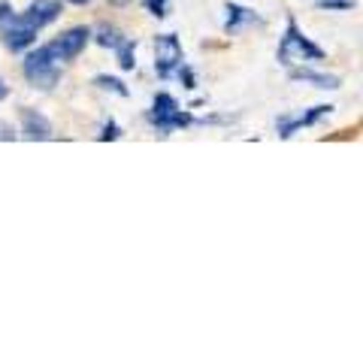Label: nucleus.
<instances>
[{
    "instance_id": "8",
    "label": "nucleus",
    "mask_w": 363,
    "mask_h": 363,
    "mask_svg": "<svg viewBox=\"0 0 363 363\" xmlns=\"http://www.w3.org/2000/svg\"><path fill=\"white\" fill-rule=\"evenodd\" d=\"M18 130H21V136H25L28 143H45V140H52L55 136L52 121L33 106H21L18 109Z\"/></svg>"
},
{
    "instance_id": "21",
    "label": "nucleus",
    "mask_w": 363,
    "mask_h": 363,
    "mask_svg": "<svg viewBox=\"0 0 363 363\" xmlns=\"http://www.w3.org/2000/svg\"><path fill=\"white\" fill-rule=\"evenodd\" d=\"M9 94V88H6V82H4V79H0V100H4Z\"/></svg>"
},
{
    "instance_id": "10",
    "label": "nucleus",
    "mask_w": 363,
    "mask_h": 363,
    "mask_svg": "<svg viewBox=\"0 0 363 363\" xmlns=\"http://www.w3.org/2000/svg\"><path fill=\"white\" fill-rule=\"evenodd\" d=\"M252 25H260V16L255 13V9H248L242 4H233V0H227L224 4V33H240L245 28H252Z\"/></svg>"
},
{
    "instance_id": "7",
    "label": "nucleus",
    "mask_w": 363,
    "mask_h": 363,
    "mask_svg": "<svg viewBox=\"0 0 363 363\" xmlns=\"http://www.w3.org/2000/svg\"><path fill=\"white\" fill-rule=\"evenodd\" d=\"M91 40H94V30H88V28H82V25H76V28L61 30L58 37L49 43V49L55 52V58H58L61 64H70V61H76L79 55L85 52V45H88Z\"/></svg>"
},
{
    "instance_id": "3",
    "label": "nucleus",
    "mask_w": 363,
    "mask_h": 363,
    "mask_svg": "<svg viewBox=\"0 0 363 363\" xmlns=\"http://www.w3.org/2000/svg\"><path fill=\"white\" fill-rule=\"evenodd\" d=\"M21 73H25L28 85L40 88V91H52L61 79V61L55 58V52L45 45H37V49L25 52V61H21Z\"/></svg>"
},
{
    "instance_id": "1",
    "label": "nucleus",
    "mask_w": 363,
    "mask_h": 363,
    "mask_svg": "<svg viewBox=\"0 0 363 363\" xmlns=\"http://www.w3.org/2000/svg\"><path fill=\"white\" fill-rule=\"evenodd\" d=\"M324 58H327V52H324L318 43H312L309 37H306L303 28L297 25V18L288 16L285 33H281L279 49H276V61H279L281 67H288V70H294V67L318 64V61H324Z\"/></svg>"
},
{
    "instance_id": "2",
    "label": "nucleus",
    "mask_w": 363,
    "mask_h": 363,
    "mask_svg": "<svg viewBox=\"0 0 363 363\" xmlns=\"http://www.w3.org/2000/svg\"><path fill=\"white\" fill-rule=\"evenodd\" d=\"M145 121L152 124V130L157 136H169L173 130H182V128H191V124H197V118L191 116L188 109H182L179 100L173 94H167V91H157V94H155L152 109L145 112Z\"/></svg>"
},
{
    "instance_id": "5",
    "label": "nucleus",
    "mask_w": 363,
    "mask_h": 363,
    "mask_svg": "<svg viewBox=\"0 0 363 363\" xmlns=\"http://www.w3.org/2000/svg\"><path fill=\"white\" fill-rule=\"evenodd\" d=\"M37 28H30L25 18H21V13H9L6 18H0V43H4V49L6 52H13V55H21V52H28L33 49V43H37Z\"/></svg>"
},
{
    "instance_id": "20",
    "label": "nucleus",
    "mask_w": 363,
    "mask_h": 363,
    "mask_svg": "<svg viewBox=\"0 0 363 363\" xmlns=\"http://www.w3.org/2000/svg\"><path fill=\"white\" fill-rule=\"evenodd\" d=\"M67 4H73V6H88V4H94V0H67Z\"/></svg>"
},
{
    "instance_id": "4",
    "label": "nucleus",
    "mask_w": 363,
    "mask_h": 363,
    "mask_svg": "<svg viewBox=\"0 0 363 363\" xmlns=\"http://www.w3.org/2000/svg\"><path fill=\"white\" fill-rule=\"evenodd\" d=\"M185 64V49L176 33H157L155 37V73L157 79H173L179 73V67Z\"/></svg>"
},
{
    "instance_id": "17",
    "label": "nucleus",
    "mask_w": 363,
    "mask_h": 363,
    "mask_svg": "<svg viewBox=\"0 0 363 363\" xmlns=\"http://www.w3.org/2000/svg\"><path fill=\"white\" fill-rule=\"evenodd\" d=\"M145 6V13L155 16V18H167L169 16V0H140Z\"/></svg>"
},
{
    "instance_id": "12",
    "label": "nucleus",
    "mask_w": 363,
    "mask_h": 363,
    "mask_svg": "<svg viewBox=\"0 0 363 363\" xmlns=\"http://www.w3.org/2000/svg\"><path fill=\"white\" fill-rule=\"evenodd\" d=\"M124 40H128V37H124V33H121L116 25H109V21H100V25L94 28V43L100 45V49L116 52Z\"/></svg>"
},
{
    "instance_id": "18",
    "label": "nucleus",
    "mask_w": 363,
    "mask_h": 363,
    "mask_svg": "<svg viewBox=\"0 0 363 363\" xmlns=\"http://www.w3.org/2000/svg\"><path fill=\"white\" fill-rule=\"evenodd\" d=\"M176 76H179V82H182V85H185L188 91H194V88H197V76H194V70H191V67H188V64H182Z\"/></svg>"
},
{
    "instance_id": "19",
    "label": "nucleus",
    "mask_w": 363,
    "mask_h": 363,
    "mask_svg": "<svg viewBox=\"0 0 363 363\" xmlns=\"http://www.w3.org/2000/svg\"><path fill=\"white\" fill-rule=\"evenodd\" d=\"M16 140V133H13V128H9L6 121H0V143H13Z\"/></svg>"
},
{
    "instance_id": "15",
    "label": "nucleus",
    "mask_w": 363,
    "mask_h": 363,
    "mask_svg": "<svg viewBox=\"0 0 363 363\" xmlns=\"http://www.w3.org/2000/svg\"><path fill=\"white\" fill-rule=\"evenodd\" d=\"M97 140H100V143H116V140H121L118 121H116V118H106L104 128H100V133H97Z\"/></svg>"
},
{
    "instance_id": "16",
    "label": "nucleus",
    "mask_w": 363,
    "mask_h": 363,
    "mask_svg": "<svg viewBox=\"0 0 363 363\" xmlns=\"http://www.w3.org/2000/svg\"><path fill=\"white\" fill-rule=\"evenodd\" d=\"M357 0H318V9H324V13H348V9H354Z\"/></svg>"
},
{
    "instance_id": "6",
    "label": "nucleus",
    "mask_w": 363,
    "mask_h": 363,
    "mask_svg": "<svg viewBox=\"0 0 363 363\" xmlns=\"http://www.w3.org/2000/svg\"><path fill=\"white\" fill-rule=\"evenodd\" d=\"M330 112H333L330 104H318V106H309V109L285 112V116L276 118V133H279V140H294V136H297L300 130L321 124L327 116H330Z\"/></svg>"
},
{
    "instance_id": "9",
    "label": "nucleus",
    "mask_w": 363,
    "mask_h": 363,
    "mask_svg": "<svg viewBox=\"0 0 363 363\" xmlns=\"http://www.w3.org/2000/svg\"><path fill=\"white\" fill-rule=\"evenodd\" d=\"M21 18L37 30L49 28L52 21L61 18V0H30V4L25 6V13H21Z\"/></svg>"
},
{
    "instance_id": "13",
    "label": "nucleus",
    "mask_w": 363,
    "mask_h": 363,
    "mask_svg": "<svg viewBox=\"0 0 363 363\" xmlns=\"http://www.w3.org/2000/svg\"><path fill=\"white\" fill-rule=\"evenodd\" d=\"M116 61H118V67H121L124 73L136 70V40H133V37H128V40H124L118 49H116Z\"/></svg>"
},
{
    "instance_id": "11",
    "label": "nucleus",
    "mask_w": 363,
    "mask_h": 363,
    "mask_svg": "<svg viewBox=\"0 0 363 363\" xmlns=\"http://www.w3.org/2000/svg\"><path fill=\"white\" fill-rule=\"evenodd\" d=\"M288 79H291V82H303V85L321 88V91H336L339 85H342V82H339V76H333V73H321V70H312L309 64L288 70Z\"/></svg>"
},
{
    "instance_id": "22",
    "label": "nucleus",
    "mask_w": 363,
    "mask_h": 363,
    "mask_svg": "<svg viewBox=\"0 0 363 363\" xmlns=\"http://www.w3.org/2000/svg\"><path fill=\"white\" fill-rule=\"evenodd\" d=\"M112 4H116V6H121V4H124V0H112Z\"/></svg>"
},
{
    "instance_id": "14",
    "label": "nucleus",
    "mask_w": 363,
    "mask_h": 363,
    "mask_svg": "<svg viewBox=\"0 0 363 363\" xmlns=\"http://www.w3.org/2000/svg\"><path fill=\"white\" fill-rule=\"evenodd\" d=\"M94 85L100 88V91H109V94H118V97H130V88L121 82L118 76H109V73H100V76H94Z\"/></svg>"
}]
</instances>
